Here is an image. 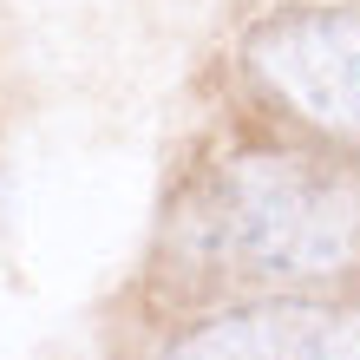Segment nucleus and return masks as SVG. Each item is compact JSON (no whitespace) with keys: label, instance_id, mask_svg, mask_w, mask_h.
I'll use <instances>...</instances> for the list:
<instances>
[{"label":"nucleus","instance_id":"obj_1","mask_svg":"<svg viewBox=\"0 0 360 360\" xmlns=\"http://www.w3.org/2000/svg\"><path fill=\"white\" fill-rule=\"evenodd\" d=\"M210 249L269 282H328L360 262V184L288 151L229 158L203 197Z\"/></svg>","mask_w":360,"mask_h":360},{"label":"nucleus","instance_id":"obj_2","mask_svg":"<svg viewBox=\"0 0 360 360\" xmlns=\"http://www.w3.org/2000/svg\"><path fill=\"white\" fill-rule=\"evenodd\" d=\"M243 59L314 131L360 144V13L354 7L275 13L243 39Z\"/></svg>","mask_w":360,"mask_h":360},{"label":"nucleus","instance_id":"obj_3","mask_svg":"<svg viewBox=\"0 0 360 360\" xmlns=\"http://www.w3.org/2000/svg\"><path fill=\"white\" fill-rule=\"evenodd\" d=\"M164 360H360V308L256 302L177 334Z\"/></svg>","mask_w":360,"mask_h":360}]
</instances>
